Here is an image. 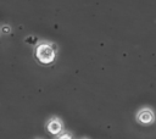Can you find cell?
<instances>
[{"instance_id":"cell-1","label":"cell","mask_w":156,"mask_h":139,"mask_svg":"<svg viewBox=\"0 0 156 139\" xmlns=\"http://www.w3.org/2000/svg\"><path fill=\"white\" fill-rule=\"evenodd\" d=\"M57 54V44L49 40H41L34 46V59L43 66H51L56 61Z\"/></svg>"},{"instance_id":"cell-2","label":"cell","mask_w":156,"mask_h":139,"mask_svg":"<svg viewBox=\"0 0 156 139\" xmlns=\"http://www.w3.org/2000/svg\"><path fill=\"white\" fill-rule=\"evenodd\" d=\"M156 113L151 107H141L135 113V122L140 126H150L155 123Z\"/></svg>"},{"instance_id":"cell-3","label":"cell","mask_w":156,"mask_h":139,"mask_svg":"<svg viewBox=\"0 0 156 139\" xmlns=\"http://www.w3.org/2000/svg\"><path fill=\"white\" fill-rule=\"evenodd\" d=\"M45 129H46V132H48L49 134H51V135H54V137L56 138V137H58V135L65 130V128H63V122H62V119H61L60 117H57V116L50 117V118L45 122Z\"/></svg>"},{"instance_id":"cell-4","label":"cell","mask_w":156,"mask_h":139,"mask_svg":"<svg viewBox=\"0 0 156 139\" xmlns=\"http://www.w3.org/2000/svg\"><path fill=\"white\" fill-rule=\"evenodd\" d=\"M12 32V28H11V26H9V24H2L1 27H0V33L1 34H10Z\"/></svg>"},{"instance_id":"cell-5","label":"cell","mask_w":156,"mask_h":139,"mask_svg":"<svg viewBox=\"0 0 156 139\" xmlns=\"http://www.w3.org/2000/svg\"><path fill=\"white\" fill-rule=\"evenodd\" d=\"M55 139H73V137H72V134L69 133V132H67V130H63L58 137H56Z\"/></svg>"},{"instance_id":"cell-6","label":"cell","mask_w":156,"mask_h":139,"mask_svg":"<svg viewBox=\"0 0 156 139\" xmlns=\"http://www.w3.org/2000/svg\"><path fill=\"white\" fill-rule=\"evenodd\" d=\"M82 139H88V138H82Z\"/></svg>"}]
</instances>
